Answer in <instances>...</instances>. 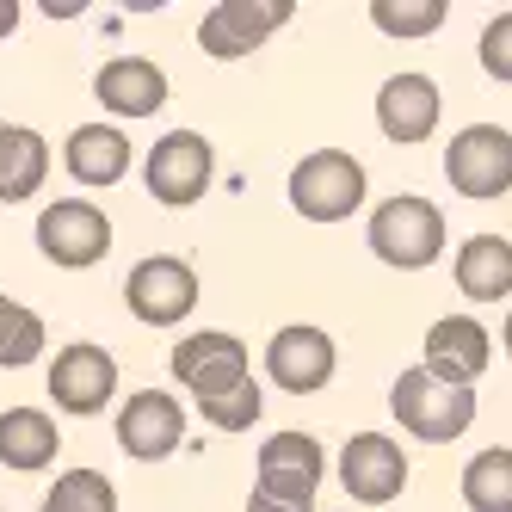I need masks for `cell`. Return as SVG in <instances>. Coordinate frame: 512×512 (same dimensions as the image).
I'll list each match as a JSON object with an SVG mask.
<instances>
[{
	"label": "cell",
	"mask_w": 512,
	"mask_h": 512,
	"mask_svg": "<svg viewBox=\"0 0 512 512\" xmlns=\"http://www.w3.org/2000/svg\"><path fill=\"white\" fill-rule=\"evenodd\" d=\"M266 371L284 395H321L340 371V352H334V334L315 321H290L266 340Z\"/></svg>",
	"instance_id": "52a82bcc"
},
{
	"label": "cell",
	"mask_w": 512,
	"mask_h": 512,
	"mask_svg": "<svg viewBox=\"0 0 512 512\" xmlns=\"http://www.w3.org/2000/svg\"><path fill=\"white\" fill-rule=\"evenodd\" d=\"M463 506L469 512H512V451L488 445L463 469Z\"/></svg>",
	"instance_id": "7402d4cb"
},
{
	"label": "cell",
	"mask_w": 512,
	"mask_h": 512,
	"mask_svg": "<svg viewBox=\"0 0 512 512\" xmlns=\"http://www.w3.org/2000/svg\"><path fill=\"white\" fill-rule=\"evenodd\" d=\"M389 414L401 420V432L420 438V445H451L475 426V389H451L438 383L432 371H401L389 389Z\"/></svg>",
	"instance_id": "7a4b0ae2"
},
{
	"label": "cell",
	"mask_w": 512,
	"mask_h": 512,
	"mask_svg": "<svg viewBox=\"0 0 512 512\" xmlns=\"http://www.w3.org/2000/svg\"><path fill=\"white\" fill-rule=\"evenodd\" d=\"M44 315L25 303H0V371H25L44 358Z\"/></svg>",
	"instance_id": "603a6c76"
},
{
	"label": "cell",
	"mask_w": 512,
	"mask_h": 512,
	"mask_svg": "<svg viewBox=\"0 0 512 512\" xmlns=\"http://www.w3.org/2000/svg\"><path fill=\"white\" fill-rule=\"evenodd\" d=\"M38 512H118V488L99 469H62Z\"/></svg>",
	"instance_id": "cb8c5ba5"
},
{
	"label": "cell",
	"mask_w": 512,
	"mask_h": 512,
	"mask_svg": "<svg viewBox=\"0 0 512 512\" xmlns=\"http://www.w3.org/2000/svg\"><path fill=\"white\" fill-rule=\"evenodd\" d=\"M260 482H253V494L266 500H284V506H315V488L327 475V451L315 432H272L260 445Z\"/></svg>",
	"instance_id": "ba28073f"
},
{
	"label": "cell",
	"mask_w": 512,
	"mask_h": 512,
	"mask_svg": "<svg viewBox=\"0 0 512 512\" xmlns=\"http://www.w3.org/2000/svg\"><path fill=\"white\" fill-rule=\"evenodd\" d=\"M44 383H50V401L62 414H105V401L118 395V358L93 340H75L50 358Z\"/></svg>",
	"instance_id": "7c38bea8"
},
{
	"label": "cell",
	"mask_w": 512,
	"mask_h": 512,
	"mask_svg": "<svg viewBox=\"0 0 512 512\" xmlns=\"http://www.w3.org/2000/svg\"><path fill=\"white\" fill-rule=\"evenodd\" d=\"M124 309L149 327H173L198 309V272L186 260H173V253H149V260H136V272L124 278Z\"/></svg>",
	"instance_id": "9c48e42d"
},
{
	"label": "cell",
	"mask_w": 512,
	"mask_h": 512,
	"mask_svg": "<svg viewBox=\"0 0 512 512\" xmlns=\"http://www.w3.org/2000/svg\"><path fill=\"white\" fill-rule=\"evenodd\" d=\"M340 482H346V500L358 506H389L408 488V457L389 432H352L340 451Z\"/></svg>",
	"instance_id": "5bb4252c"
},
{
	"label": "cell",
	"mask_w": 512,
	"mask_h": 512,
	"mask_svg": "<svg viewBox=\"0 0 512 512\" xmlns=\"http://www.w3.org/2000/svg\"><path fill=\"white\" fill-rule=\"evenodd\" d=\"M364 235H371V253L383 266L426 272L438 253H445V210H438L432 198H420V192H395V198H383L371 210Z\"/></svg>",
	"instance_id": "6da1fadb"
},
{
	"label": "cell",
	"mask_w": 512,
	"mask_h": 512,
	"mask_svg": "<svg viewBox=\"0 0 512 512\" xmlns=\"http://www.w3.org/2000/svg\"><path fill=\"white\" fill-rule=\"evenodd\" d=\"M247 512H315V506H284V500H266V494H247Z\"/></svg>",
	"instance_id": "83f0119b"
},
{
	"label": "cell",
	"mask_w": 512,
	"mask_h": 512,
	"mask_svg": "<svg viewBox=\"0 0 512 512\" xmlns=\"http://www.w3.org/2000/svg\"><path fill=\"white\" fill-rule=\"evenodd\" d=\"M112 426H118V451L136 457V463H161L186 445V408H179V395H167V389H136Z\"/></svg>",
	"instance_id": "4fadbf2b"
},
{
	"label": "cell",
	"mask_w": 512,
	"mask_h": 512,
	"mask_svg": "<svg viewBox=\"0 0 512 512\" xmlns=\"http://www.w3.org/2000/svg\"><path fill=\"white\" fill-rule=\"evenodd\" d=\"M500 346H506V358H512V315H506V327H500Z\"/></svg>",
	"instance_id": "4dcf8cb0"
},
{
	"label": "cell",
	"mask_w": 512,
	"mask_h": 512,
	"mask_svg": "<svg viewBox=\"0 0 512 512\" xmlns=\"http://www.w3.org/2000/svg\"><path fill=\"white\" fill-rule=\"evenodd\" d=\"M173 377H179V389H192V401H216L253 377L247 346L235 334H223V327H198V334L173 346Z\"/></svg>",
	"instance_id": "30bf717a"
},
{
	"label": "cell",
	"mask_w": 512,
	"mask_h": 512,
	"mask_svg": "<svg viewBox=\"0 0 512 512\" xmlns=\"http://www.w3.org/2000/svg\"><path fill=\"white\" fill-rule=\"evenodd\" d=\"M44 13H50V19H75L81 0H44Z\"/></svg>",
	"instance_id": "f546056e"
},
{
	"label": "cell",
	"mask_w": 512,
	"mask_h": 512,
	"mask_svg": "<svg viewBox=\"0 0 512 512\" xmlns=\"http://www.w3.org/2000/svg\"><path fill=\"white\" fill-rule=\"evenodd\" d=\"M475 56H482V68H488L494 81L512 87V13H494V19L482 25V44H475Z\"/></svg>",
	"instance_id": "4316f807"
},
{
	"label": "cell",
	"mask_w": 512,
	"mask_h": 512,
	"mask_svg": "<svg viewBox=\"0 0 512 512\" xmlns=\"http://www.w3.org/2000/svg\"><path fill=\"white\" fill-rule=\"evenodd\" d=\"M364 186H371V173L346 149H315L290 167V204H297V216H309V223H346L364 204Z\"/></svg>",
	"instance_id": "3957f363"
},
{
	"label": "cell",
	"mask_w": 512,
	"mask_h": 512,
	"mask_svg": "<svg viewBox=\"0 0 512 512\" xmlns=\"http://www.w3.org/2000/svg\"><path fill=\"white\" fill-rule=\"evenodd\" d=\"M260 408H266V401H260V383H241V389H229V395H216V401H198V414L216 426V432H247L253 420H260Z\"/></svg>",
	"instance_id": "484cf974"
},
{
	"label": "cell",
	"mask_w": 512,
	"mask_h": 512,
	"mask_svg": "<svg viewBox=\"0 0 512 512\" xmlns=\"http://www.w3.org/2000/svg\"><path fill=\"white\" fill-rule=\"evenodd\" d=\"M488 358H494V340H488V327L475 321V315H445V321L426 327V358H420V371H432L438 383L475 389V377L488 371Z\"/></svg>",
	"instance_id": "9a60e30c"
},
{
	"label": "cell",
	"mask_w": 512,
	"mask_h": 512,
	"mask_svg": "<svg viewBox=\"0 0 512 512\" xmlns=\"http://www.w3.org/2000/svg\"><path fill=\"white\" fill-rule=\"evenodd\" d=\"M451 19L445 0H371V25L383 38H432Z\"/></svg>",
	"instance_id": "d4e9b609"
},
{
	"label": "cell",
	"mask_w": 512,
	"mask_h": 512,
	"mask_svg": "<svg viewBox=\"0 0 512 512\" xmlns=\"http://www.w3.org/2000/svg\"><path fill=\"white\" fill-rule=\"evenodd\" d=\"M0 303H7V297H0Z\"/></svg>",
	"instance_id": "1f68e13d"
},
{
	"label": "cell",
	"mask_w": 512,
	"mask_h": 512,
	"mask_svg": "<svg viewBox=\"0 0 512 512\" xmlns=\"http://www.w3.org/2000/svg\"><path fill=\"white\" fill-rule=\"evenodd\" d=\"M38 253L50 266H99L105 253H112V223H105V210L87 204V198H56L38 210Z\"/></svg>",
	"instance_id": "8992f818"
},
{
	"label": "cell",
	"mask_w": 512,
	"mask_h": 512,
	"mask_svg": "<svg viewBox=\"0 0 512 512\" xmlns=\"http://www.w3.org/2000/svg\"><path fill=\"white\" fill-rule=\"evenodd\" d=\"M62 167L75 173L87 192H112L118 179L130 173V136L118 124H81L75 136L62 142Z\"/></svg>",
	"instance_id": "ac0fdd59"
},
{
	"label": "cell",
	"mask_w": 512,
	"mask_h": 512,
	"mask_svg": "<svg viewBox=\"0 0 512 512\" xmlns=\"http://www.w3.org/2000/svg\"><path fill=\"white\" fill-rule=\"evenodd\" d=\"M297 13L290 0H216L204 7V25H198V50L216 56V62H235V56H253L272 31Z\"/></svg>",
	"instance_id": "8fae6325"
},
{
	"label": "cell",
	"mask_w": 512,
	"mask_h": 512,
	"mask_svg": "<svg viewBox=\"0 0 512 512\" xmlns=\"http://www.w3.org/2000/svg\"><path fill=\"white\" fill-rule=\"evenodd\" d=\"M50 179V142L31 124H0V204L38 198Z\"/></svg>",
	"instance_id": "ffe728a7"
},
{
	"label": "cell",
	"mask_w": 512,
	"mask_h": 512,
	"mask_svg": "<svg viewBox=\"0 0 512 512\" xmlns=\"http://www.w3.org/2000/svg\"><path fill=\"white\" fill-rule=\"evenodd\" d=\"M93 99L112 118H155L167 105V75L149 56H118V62H105L93 75Z\"/></svg>",
	"instance_id": "2e32d148"
},
{
	"label": "cell",
	"mask_w": 512,
	"mask_h": 512,
	"mask_svg": "<svg viewBox=\"0 0 512 512\" xmlns=\"http://www.w3.org/2000/svg\"><path fill=\"white\" fill-rule=\"evenodd\" d=\"M438 112H445V99H438L432 75H389L377 87V124L389 142H426L438 130Z\"/></svg>",
	"instance_id": "e0dca14e"
},
{
	"label": "cell",
	"mask_w": 512,
	"mask_h": 512,
	"mask_svg": "<svg viewBox=\"0 0 512 512\" xmlns=\"http://www.w3.org/2000/svg\"><path fill=\"white\" fill-rule=\"evenodd\" d=\"M445 179L457 198H506L512 192V130L500 124H463L445 149Z\"/></svg>",
	"instance_id": "277c9868"
},
{
	"label": "cell",
	"mask_w": 512,
	"mask_h": 512,
	"mask_svg": "<svg viewBox=\"0 0 512 512\" xmlns=\"http://www.w3.org/2000/svg\"><path fill=\"white\" fill-rule=\"evenodd\" d=\"M210 179H216V149L198 136V130H167L149 161H142V186H149L155 204L167 210H186L210 192Z\"/></svg>",
	"instance_id": "5b68a950"
},
{
	"label": "cell",
	"mask_w": 512,
	"mask_h": 512,
	"mask_svg": "<svg viewBox=\"0 0 512 512\" xmlns=\"http://www.w3.org/2000/svg\"><path fill=\"white\" fill-rule=\"evenodd\" d=\"M56 451H62V432H56L50 414H38V408H7L0 414V463L7 469L38 475V469L56 463Z\"/></svg>",
	"instance_id": "44dd1931"
},
{
	"label": "cell",
	"mask_w": 512,
	"mask_h": 512,
	"mask_svg": "<svg viewBox=\"0 0 512 512\" xmlns=\"http://www.w3.org/2000/svg\"><path fill=\"white\" fill-rule=\"evenodd\" d=\"M451 278L469 303H500L512 297V241L506 235H469L451 260Z\"/></svg>",
	"instance_id": "d6986e66"
},
{
	"label": "cell",
	"mask_w": 512,
	"mask_h": 512,
	"mask_svg": "<svg viewBox=\"0 0 512 512\" xmlns=\"http://www.w3.org/2000/svg\"><path fill=\"white\" fill-rule=\"evenodd\" d=\"M19 31V0H0V38H13Z\"/></svg>",
	"instance_id": "f1b7e54d"
}]
</instances>
